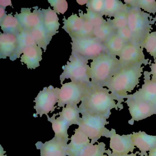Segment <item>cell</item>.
<instances>
[{
  "label": "cell",
  "mask_w": 156,
  "mask_h": 156,
  "mask_svg": "<svg viewBox=\"0 0 156 156\" xmlns=\"http://www.w3.org/2000/svg\"><path fill=\"white\" fill-rule=\"evenodd\" d=\"M142 64L120 66L111 79L104 86L117 101L119 110L124 108L122 102L139 83L143 72Z\"/></svg>",
  "instance_id": "1"
},
{
  "label": "cell",
  "mask_w": 156,
  "mask_h": 156,
  "mask_svg": "<svg viewBox=\"0 0 156 156\" xmlns=\"http://www.w3.org/2000/svg\"><path fill=\"white\" fill-rule=\"evenodd\" d=\"M115 98L108 88L98 86L91 83L79 108L82 115H98L108 119L113 108L118 110Z\"/></svg>",
  "instance_id": "2"
},
{
  "label": "cell",
  "mask_w": 156,
  "mask_h": 156,
  "mask_svg": "<svg viewBox=\"0 0 156 156\" xmlns=\"http://www.w3.org/2000/svg\"><path fill=\"white\" fill-rule=\"evenodd\" d=\"M120 67L119 60L106 52L92 60L90 79L93 84L104 87Z\"/></svg>",
  "instance_id": "3"
},
{
  "label": "cell",
  "mask_w": 156,
  "mask_h": 156,
  "mask_svg": "<svg viewBox=\"0 0 156 156\" xmlns=\"http://www.w3.org/2000/svg\"><path fill=\"white\" fill-rule=\"evenodd\" d=\"M155 19L140 9L130 7L128 27L132 33V43L141 47L142 43L152 29V25L156 21Z\"/></svg>",
  "instance_id": "4"
},
{
  "label": "cell",
  "mask_w": 156,
  "mask_h": 156,
  "mask_svg": "<svg viewBox=\"0 0 156 156\" xmlns=\"http://www.w3.org/2000/svg\"><path fill=\"white\" fill-rule=\"evenodd\" d=\"M88 63V61L71 55L66 64L62 67L63 72L60 76L61 84L68 79L72 82L91 83L90 66Z\"/></svg>",
  "instance_id": "5"
},
{
  "label": "cell",
  "mask_w": 156,
  "mask_h": 156,
  "mask_svg": "<svg viewBox=\"0 0 156 156\" xmlns=\"http://www.w3.org/2000/svg\"><path fill=\"white\" fill-rule=\"evenodd\" d=\"M71 55L88 61L108 52L105 45L93 37L71 38Z\"/></svg>",
  "instance_id": "6"
},
{
  "label": "cell",
  "mask_w": 156,
  "mask_h": 156,
  "mask_svg": "<svg viewBox=\"0 0 156 156\" xmlns=\"http://www.w3.org/2000/svg\"><path fill=\"white\" fill-rule=\"evenodd\" d=\"M107 118L98 115H83L78 124L80 128L91 140V143L98 142L101 137L108 138L110 130L105 127L109 122Z\"/></svg>",
  "instance_id": "7"
},
{
  "label": "cell",
  "mask_w": 156,
  "mask_h": 156,
  "mask_svg": "<svg viewBox=\"0 0 156 156\" xmlns=\"http://www.w3.org/2000/svg\"><path fill=\"white\" fill-rule=\"evenodd\" d=\"M91 83L71 81L63 84L59 89L57 106L63 108L66 105L79 104L85 96Z\"/></svg>",
  "instance_id": "8"
},
{
  "label": "cell",
  "mask_w": 156,
  "mask_h": 156,
  "mask_svg": "<svg viewBox=\"0 0 156 156\" xmlns=\"http://www.w3.org/2000/svg\"><path fill=\"white\" fill-rule=\"evenodd\" d=\"M59 89L50 85L39 92L34 100V108L36 112L34 115V117H38L39 115L40 117L44 115H48L49 113H52L55 110L57 107L55 105L59 100Z\"/></svg>",
  "instance_id": "9"
},
{
  "label": "cell",
  "mask_w": 156,
  "mask_h": 156,
  "mask_svg": "<svg viewBox=\"0 0 156 156\" xmlns=\"http://www.w3.org/2000/svg\"><path fill=\"white\" fill-rule=\"evenodd\" d=\"M125 103L129 107L131 119L128 121L133 125L135 121L143 120L156 114V105L139 98L132 97L129 94L127 96Z\"/></svg>",
  "instance_id": "10"
},
{
  "label": "cell",
  "mask_w": 156,
  "mask_h": 156,
  "mask_svg": "<svg viewBox=\"0 0 156 156\" xmlns=\"http://www.w3.org/2000/svg\"><path fill=\"white\" fill-rule=\"evenodd\" d=\"M120 66L148 64V59H145L143 49L139 45L129 43L125 46L119 56Z\"/></svg>",
  "instance_id": "11"
},
{
  "label": "cell",
  "mask_w": 156,
  "mask_h": 156,
  "mask_svg": "<svg viewBox=\"0 0 156 156\" xmlns=\"http://www.w3.org/2000/svg\"><path fill=\"white\" fill-rule=\"evenodd\" d=\"M132 134L120 136L116 134L115 130L112 129L108 138H110L109 147L113 153L117 154H127L133 153L135 148L132 138Z\"/></svg>",
  "instance_id": "12"
},
{
  "label": "cell",
  "mask_w": 156,
  "mask_h": 156,
  "mask_svg": "<svg viewBox=\"0 0 156 156\" xmlns=\"http://www.w3.org/2000/svg\"><path fill=\"white\" fill-rule=\"evenodd\" d=\"M33 8L34 9L33 12H31V9L22 8L20 13L16 12L14 15L19 20L24 30L29 31L43 23L41 10L39 9L38 7Z\"/></svg>",
  "instance_id": "13"
},
{
  "label": "cell",
  "mask_w": 156,
  "mask_h": 156,
  "mask_svg": "<svg viewBox=\"0 0 156 156\" xmlns=\"http://www.w3.org/2000/svg\"><path fill=\"white\" fill-rule=\"evenodd\" d=\"M67 143L54 137L44 143L38 141L36 148L41 151V156H67Z\"/></svg>",
  "instance_id": "14"
},
{
  "label": "cell",
  "mask_w": 156,
  "mask_h": 156,
  "mask_svg": "<svg viewBox=\"0 0 156 156\" xmlns=\"http://www.w3.org/2000/svg\"><path fill=\"white\" fill-rule=\"evenodd\" d=\"M18 43L17 37L14 35L4 33L0 34V59L17 60Z\"/></svg>",
  "instance_id": "15"
},
{
  "label": "cell",
  "mask_w": 156,
  "mask_h": 156,
  "mask_svg": "<svg viewBox=\"0 0 156 156\" xmlns=\"http://www.w3.org/2000/svg\"><path fill=\"white\" fill-rule=\"evenodd\" d=\"M144 75V83L141 88L129 95L156 105V82L151 81L149 72L145 71Z\"/></svg>",
  "instance_id": "16"
},
{
  "label": "cell",
  "mask_w": 156,
  "mask_h": 156,
  "mask_svg": "<svg viewBox=\"0 0 156 156\" xmlns=\"http://www.w3.org/2000/svg\"><path fill=\"white\" fill-rule=\"evenodd\" d=\"M70 140L66 150L67 156H78L91 143L88 137L79 127L76 129Z\"/></svg>",
  "instance_id": "17"
},
{
  "label": "cell",
  "mask_w": 156,
  "mask_h": 156,
  "mask_svg": "<svg viewBox=\"0 0 156 156\" xmlns=\"http://www.w3.org/2000/svg\"><path fill=\"white\" fill-rule=\"evenodd\" d=\"M132 140L134 145L139 149V156H146L147 151L156 148V136H151L144 131L133 132Z\"/></svg>",
  "instance_id": "18"
},
{
  "label": "cell",
  "mask_w": 156,
  "mask_h": 156,
  "mask_svg": "<svg viewBox=\"0 0 156 156\" xmlns=\"http://www.w3.org/2000/svg\"><path fill=\"white\" fill-rule=\"evenodd\" d=\"M42 51L37 45L27 47L21 56V62L25 64L29 69H35L40 66L42 60Z\"/></svg>",
  "instance_id": "19"
},
{
  "label": "cell",
  "mask_w": 156,
  "mask_h": 156,
  "mask_svg": "<svg viewBox=\"0 0 156 156\" xmlns=\"http://www.w3.org/2000/svg\"><path fill=\"white\" fill-rule=\"evenodd\" d=\"M41 11L43 24L48 34L53 37L59 33L58 30L61 25L57 13L50 7L46 9H42Z\"/></svg>",
  "instance_id": "20"
},
{
  "label": "cell",
  "mask_w": 156,
  "mask_h": 156,
  "mask_svg": "<svg viewBox=\"0 0 156 156\" xmlns=\"http://www.w3.org/2000/svg\"><path fill=\"white\" fill-rule=\"evenodd\" d=\"M58 114H54L51 117L47 115L49 122L52 124V127L55 133V137L68 142L70 140L68 134V129L70 126L60 117L55 118Z\"/></svg>",
  "instance_id": "21"
},
{
  "label": "cell",
  "mask_w": 156,
  "mask_h": 156,
  "mask_svg": "<svg viewBox=\"0 0 156 156\" xmlns=\"http://www.w3.org/2000/svg\"><path fill=\"white\" fill-rule=\"evenodd\" d=\"M0 26L3 33L15 36L24 30L19 20L12 15V13L7 14L2 20L0 21Z\"/></svg>",
  "instance_id": "22"
},
{
  "label": "cell",
  "mask_w": 156,
  "mask_h": 156,
  "mask_svg": "<svg viewBox=\"0 0 156 156\" xmlns=\"http://www.w3.org/2000/svg\"><path fill=\"white\" fill-rule=\"evenodd\" d=\"M63 21V26L62 29L69 34L71 38L75 36L81 30L83 24V20L82 16L73 13L68 19H66L65 17H64Z\"/></svg>",
  "instance_id": "23"
},
{
  "label": "cell",
  "mask_w": 156,
  "mask_h": 156,
  "mask_svg": "<svg viewBox=\"0 0 156 156\" xmlns=\"http://www.w3.org/2000/svg\"><path fill=\"white\" fill-rule=\"evenodd\" d=\"M57 114L70 126L73 125L78 126L81 119L80 110L77 105H66L63 107L62 111Z\"/></svg>",
  "instance_id": "24"
},
{
  "label": "cell",
  "mask_w": 156,
  "mask_h": 156,
  "mask_svg": "<svg viewBox=\"0 0 156 156\" xmlns=\"http://www.w3.org/2000/svg\"><path fill=\"white\" fill-rule=\"evenodd\" d=\"M116 31L110 22V19H108L105 23L94 28L92 37L104 44L116 33Z\"/></svg>",
  "instance_id": "25"
},
{
  "label": "cell",
  "mask_w": 156,
  "mask_h": 156,
  "mask_svg": "<svg viewBox=\"0 0 156 156\" xmlns=\"http://www.w3.org/2000/svg\"><path fill=\"white\" fill-rule=\"evenodd\" d=\"M30 32L37 45L42 48L44 52L46 51L47 46L50 44L52 37L48 34L43 23Z\"/></svg>",
  "instance_id": "26"
},
{
  "label": "cell",
  "mask_w": 156,
  "mask_h": 156,
  "mask_svg": "<svg viewBox=\"0 0 156 156\" xmlns=\"http://www.w3.org/2000/svg\"><path fill=\"white\" fill-rule=\"evenodd\" d=\"M130 8L119 0H105L104 9L101 15L106 17H114L116 14Z\"/></svg>",
  "instance_id": "27"
},
{
  "label": "cell",
  "mask_w": 156,
  "mask_h": 156,
  "mask_svg": "<svg viewBox=\"0 0 156 156\" xmlns=\"http://www.w3.org/2000/svg\"><path fill=\"white\" fill-rule=\"evenodd\" d=\"M127 44V43L119 37L116 33L112 35L104 44L108 53L116 57L119 56Z\"/></svg>",
  "instance_id": "28"
},
{
  "label": "cell",
  "mask_w": 156,
  "mask_h": 156,
  "mask_svg": "<svg viewBox=\"0 0 156 156\" xmlns=\"http://www.w3.org/2000/svg\"><path fill=\"white\" fill-rule=\"evenodd\" d=\"M124 2L131 8H138L149 14L156 13V1L155 0H125Z\"/></svg>",
  "instance_id": "29"
},
{
  "label": "cell",
  "mask_w": 156,
  "mask_h": 156,
  "mask_svg": "<svg viewBox=\"0 0 156 156\" xmlns=\"http://www.w3.org/2000/svg\"><path fill=\"white\" fill-rule=\"evenodd\" d=\"M18 43V50L17 59L23 54L25 48L30 46L37 45L30 32L24 30L22 32L16 36Z\"/></svg>",
  "instance_id": "30"
},
{
  "label": "cell",
  "mask_w": 156,
  "mask_h": 156,
  "mask_svg": "<svg viewBox=\"0 0 156 156\" xmlns=\"http://www.w3.org/2000/svg\"><path fill=\"white\" fill-rule=\"evenodd\" d=\"M106 145L104 142L98 144L90 143L78 156H107L106 153Z\"/></svg>",
  "instance_id": "31"
},
{
  "label": "cell",
  "mask_w": 156,
  "mask_h": 156,
  "mask_svg": "<svg viewBox=\"0 0 156 156\" xmlns=\"http://www.w3.org/2000/svg\"><path fill=\"white\" fill-rule=\"evenodd\" d=\"M141 47L145 48L147 52L156 58V31L149 34L141 44Z\"/></svg>",
  "instance_id": "32"
},
{
  "label": "cell",
  "mask_w": 156,
  "mask_h": 156,
  "mask_svg": "<svg viewBox=\"0 0 156 156\" xmlns=\"http://www.w3.org/2000/svg\"><path fill=\"white\" fill-rule=\"evenodd\" d=\"M129 8L128 9L118 13L114 17L113 20L110 19V22L117 30L128 26V20Z\"/></svg>",
  "instance_id": "33"
},
{
  "label": "cell",
  "mask_w": 156,
  "mask_h": 156,
  "mask_svg": "<svg viewBox=\"0 0 156 156\" xmlns=\"http://www.w3.org/2000/svg\"><path fill=\"white\" fill-rule=\"evenodd\" d=\"M87 13H84L86 19L94 27H98L107 22L101 14L95 13L87 9Z\"/></svg>",
  "instance_id": "34"
},
{
  "label": "cell",
  "mask_w": 156,
  "mask_h": 156,
  "mask_svg": "<svg viewBox=\"0 0 156 156\" xmlns=\"http://www.w3.org/2000/svg\"><path fill=\"white\" fill-rule=\"evenodd\" d=\"M79 14L82 16L83 20V28L77 34L71 38L92 37L94 27L89 23V22L86 19L84 15L83 12L82 11L79 12Z\"/></svg>",
  "instance_id": "35"
},
{
  "label": "cell",
  "mask_w": 156,
  "mask_h": 156,
  "mask_svg": "<svg viewBox=\"0 0 156 156\" xmlns=\"http://www.w3.org/2000/svg\"><path fill=\"white\" fill-rule=\"evenodd\" d=\"M48 2L58 14H64L68 9V3L65 0H49Z\"/></svg>",
  "instance_id": "36"
},
{
  "label": "cell",
  "mask_w": 156,
  "mask_h": 156,
  "mask_svg": "<svg viewBox=\"0 0 156 156\" xmlns=\"http://www.w3.org/2000/svg\"><path fill=\"white\" fill-rule=\"evenodd\" d=\"M86 6L91 11L102 14L104 9V0H89Z\"/></svg>",
  "instance_id": "37"
},
{
  "label": "cell",
  "mask_w": 156,
  "mask_h": 156,
  "mask_svg": "<svg viewBox=\"0 0 156 156\" xmlns=\"http://www.w3.org/2000/svg\"><path fill=\"white\" fill-rule=\"evenodd\" d=\"M116 33L127 43H132V33L128 26L123 29L117 30Z\"/></svg>",
  "instance_id": "38"
},
{
  "label": "cell",
  "mask_w": 156,
  "mask_h": 156,
  "mask_svg": "<svg viewBox=\"0 0 156 156\" xmlns=\"http://www.w3.org/2000/svg\"><path fill=\"white\" fill-rule=\"evenodd\" d=\"M154 63L151 65V71L150 74L151 76V80L153 82H156V59H154Z\"/></svg>",
  "instance_id": "39"
},
{
  "label": "cell",
  "mask_w": 156,
  "mask_h": 156,
  "mask_svg": "<svg viewBox=\"0 0 156 156\" xmlns=\"http://www.w3.org/2000/svg\"><path fill=\"white\" fill-rule=\"evenodd\" d=\"M139 153V151H136V153H131L130 154H117L114 153L109 149L106 150V154L108 156H137V154Z\"/></svg>",
  "instance_id": "40"
},
{
  "label": "cell",
  "mask_w": 156,
  "mask_h": 156,
  "mask_svg": "<svg viewBox=\"0 0 156 156\" xmlns=\"http://www.w3.org/2000/svg\"><path fill=\"white\" fill-rule=\"evenodd\" d=\"M12 6V2L10 0H1L0 1V7L6 9L8 6Z\"/></svg>",
  "instance_id": "41"
},
{
  "label": "cell",
  "mask_w": 156,
  "mask_h": 156,
  "mask_svg": "<svg viewBox=\"0 0 156 156\" xmlns=\"http://www.w3.org/2000/svg\"><path fill=\"white\" fill-rule=\"evenodd\" d=\"M6 9L0 7V21L2 20V19L7 15V12L5 11Z\"/></svg>",
  "instance_id": "42"
},
{
  "label": "cell",
  "mask_w": 156,
  "mask_h": 156,
  "mask_svg": "<svg viewBox=\"0 0 156 156\" xmlns=\"http://www.w3.org/2000/svg\"><path fill=\"white\" fill-rule=\"evenodd\" d=\"M146 156H156V148L152 150L149 151L148 154Z\"/></svg>",
  "instance_id": "43"
},
{
  "label": "cell",
  "mask_w": 156,
  "mask_h": 156,
  "mask_svg": "<svg viewBox=\"0 0 156 156\" xmlns=\"http://www.w3.org/2000/svg\"><path fill=\"white\" fill-rule=\"evenodd\" d=\"M76 2H77L79 5H83L85 4H87V3L88 2V1H87H87H85H85H84V0L82 1V0H81V1H76Z\"/></svg>",
  "instance_id": "44"
},
{
  "label": "cell",
  "mask_w": 156,
  "mask_h": 156,
  "mask_svg": "<svg viewBox=\"0 0 156 156\" xmlns=\"http://www.w3.org/2000/svg\"></svg>",
  "instance_id": "45"
}]
</instances>
